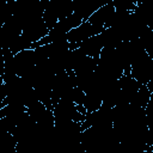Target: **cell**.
Masks as SVG:
<instances>
[{
    "mask_svg": "<svg viewBox=\"0 0 153 153\" xmlns=\"http://www.w3.org/2000/svg\"><path fill=\"white\" fill-rule=\"evenodd\" d=\"M75 109H76V111H78L79 114H81V115L86 116V114H87V110H86V108H85L84 105H75Z\"/></svg>",
    "mask_w": 153,
    "mask_h": 153,
    "instance_id": "cell-4",
    "label": "cell"
},
{
    "mask_svg": "<svg viewBox=\"0 0 153 153\" xmlns=\"http://www.w3.org/2000/svg\"><path fill=\"white\" fill-rule=\"evenodd\" d=\"M115 14V7L112 1L106 2L105 5H103L102 7H99L90 18H88V23L91 25L94 26H102L104 29L111 27V22H112V17Z\"/></svg>",
    "mask_w": 153,
    "mask_h": 153,
    "instance_id": "cell-2",
    "label": "cell"
},
{
    "mask_svg": "<svg viewBox=\"0 0 153 153\" xmlns=\"http://www.w3.org/2000/svg\"><path fill=\"white\" fill-rule=\"evenodd\" d=\"M79 49H80L86 56H88V57L99 59L100 51H102V49H103V39H102L100 33H99V35H96V36H91V37L84 39V41L80 43Z\"/></svg>",
    "mask_w": 153,
    "mask_h": 153,
    "instance_id": "cell-3",
    "label": "cell"
},
{
    "mask_svg": "<svg viewBox=\"0 0 153 153\" xmlns=\"http://www.w3.org/2000/svg\"><path fill=\"white\" fill-rule=\"evenodd\" d=\"M103 30H104V27H102V26H94V25H91L88 22H82L79 26L69 30L66 33L67 42L80 44L84 39L88 38L91 36H96V35L102 33Z\"/></svg>",
    "mask_w": 153,
    "mask_h": 153,
    "instance_id": "cell-1",
    "label": "cell"
}]
</instances>
